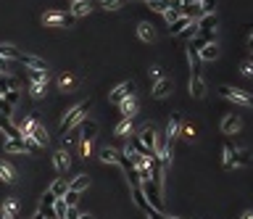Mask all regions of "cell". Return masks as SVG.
Masks as SVG:
<instances>
[{"label":"cell","mask_w":253,"mask_h":219,"mask_svg":"<svg viewBox=\"0 0 253 219\" xmlns=\"http://www.w3.org/2000/svg\"><path fill=\"white\" fill-rule=\"evenodd\" d=\"M140 188H142V196H145V201L151 203L153 209L164 211V193H161V185H158V182H153V179H142Z\"/></svg>","instance_id":"obj_1"},{"label":"cell","mask_w":253,"mask_h":219,"mask_svg":"<svg viewBox=\"0 0 253 219\" xmlns=\"http://www.w3.org/2000/svg\"><path fill=\"white\" fill-rule=\"evenodd\" d=\"M219 95L232 103H240V106H248L253 108V93H245L240 87H230V85H219Z\"/></svg>","instance_id":"obj_2"},{"label":"cell","mask_w":253,"mask_h":219,"mask_svg":"<svg viewBox=\"0 0 253 219\" xmlns=\"http://www.w3.org/2000/svg\"><path fill=\"white\" fill-rule=\"evenodd\" d=\"M251 161L248 151H243V148H235L232 143L224 145V166L227 169H232V166H245Z\"/></svg>","instance_id":"obj_3"},{"label":"cell","mask_w":253,"mask_h":219,"mask_svg":"<svg viewBox=\"0 0 253 219\" xmlns=\"http://www.w3.org/2000/svg\"><path fill=\"white\" fill-rule=\"evenodd\" d=\"M84 111H87V103H79V106H74V108H71V111L66 114V117H63V121H61V132L66 135L69 130H74V127L84 119Z\"/></svg>","instance_id":"obj_4"},{"label":"cell","mask_w":253,"mask_h":219,"mask_svg":"<svg viewBox=\"0 0 253 219\" xmlns=\"http://www.w3.org/2000/svg\"><path fill=\"white\" fill-rule=\"evenodd\" d=\"M42 24H50V27H71V24H74V16L61 14V11H48V14L42 16Z\"/></svg>","instance_id":"obj_5"},{"label":"cell","mask_w":253,"mask_h":219,"mask_svg":"<svg viewBox=\"0 0 253 219\" xmlns=\"http://www.w3.org/2000/svg\"><path fill=\"white\" fill-rule=\"evenodd\" d=\"M19 63H21L24 69H32V72H48V63L42 59H37V56H32V53H21L19 56Z\"/></svg>","instance_id":"obj_6"},{"label":"cell","mask_w":253,"mask_h":219,"mask_svg":"<svg viewBox=\"0 0 253 219\" xmlns=\"http://www.w3.org/2000/svg\"><path fill=\"white\" fill-rule=\"evenodd\" d=\"M240 127H243V121H240L237 114H224V119H222V132L224 135H237Z\"/></svg>","instance_id":"obj_7"},{"label":"cell","mask_w":253,"mask_h":219,"mask_svg":"<svg viewBox=\"0 0 253 219\" xmlns=\"http://www.w3.org/2000/svg\"><path fill=\"white\" fill-rule=\"evenodd\" d=\"M53 166H56L58 172H61V175H66V172H69V166H71V156H69L66 148H61V151H56V153H53Z\"/></svg>","instance_id":"obj_8"},{"label":"cell","mask_w":253,"mask_h":219,"mask_svg":"<svg viewBox=\"0 0 253 219\" xmlns=\"http://www.w3.org/2000/svg\"><path fill=\"white\" fill-rule=\"evenodd\" d=\"M24 138H32L37 145H48V132H45V127L40 124V121H35V124H32V130L24 135Z\"/></svg>","instance_id":"obj_9"},{"label":"cell","mask_w":253,"mask_h":219,"mask_svg":"<svg viewBox=\"0 0 253 219\" xmlns=\"http://www.w3.org/2000/svg\"><path fill=\"white\" fill-rule=\"evenodd\" d=\"M172 90H174V82H172V80H158V82L153 85V98H156V100H164L166 95L172 93Z\"/></svg>","instance_id":"obj_10"},{"label":"cell","mask_w":253,"mask_h":219,"mask_svg":"<svg viewBox=\"0 0 253 219\" xmlns=\"http://www.w3.org/2000/svg\"><path fill=\"white\" fill-rule=\"evenodd\" d=\"M137 138H140V143L145 145L148 151H151V153H156V143H158V140H156V132H153V127H142Z\"/></svg>","instance_id":"obj_11"},{"label":"cell","mask_w":253,"mask_h":219,"mask_svg":"<svg viewBox=\"0 0 253 219\" xmlns=\"http://www.w3.org/2000/svg\"><path fill=\"white\" fill-rule=\"evenodd\" d=\"M129 95H135V85H132V82H124V85L114 87V93H111V100H114V103H121L124 98H129Z\"/></svg>","instance_id":"obj_12"},{"label":"cell","mask_w":253,"mask_h":219,"mask_svg":"<svg viewBox=\"0 0 253 219\" xmlns=\"http://www.w3.org/2000/svg\"><path fill=\"white\" fill-rule=\"evenodd\" d=\"M190 95H193V98H198V100L206 95V82H203V77H200V74L190 77Z\"/></svg>","instance_id":"obj_13"},{"label":"cell","mask_w":253,"mask_h":219,"mask_svg":"<svg viewBox=\"0 0 253 219\" xmlns=\"http://www.w3.org/2000/svg\"><path fill=\"white\" fill-rule=\"evenodd\" d=\"M132 201H135V206H137L140 211H145V214L153 209V206L145 201V196H142V188H140V185H135V188H132Z\"/></svg>","instance_id":"obj_14"},{"label":"cell","mask_w":253,"mask_h":219,"mask_svg":"<svg viewBox=\"0 0 253 219\" xmlns=\"http://www.w3.org/2000/svg\"><path fill=\"white\" fill-rule=\"evenodd\" d=\"M121 114H124V119H132L135 114H137V100H135V95H129V98H124L119 103Z\"/></svg>","instance_id":"obj_15"},{"label":"cell","mask_w":253,"mask_h":219,"mask_svg":"<svg viewBox=\"0 0 253 219\" xmlns=\"http://www.w3.org/2000/svg\"><path fill=\"white\" fill-rule=\"evenodd\" d=\"M82 140H93L95 135H98V121H93V119H82Z\"/></svg>","instance_id":"obj_16"},{"label":"cell","mask_w":253,"mask_h":219,"mask_svg":"<svg viewBox=\"0 0 253 219\" xmlns=\"http://www.w3.org/2000/svg\"><path fill=\"white\" fill-rule=\"evenodd\" d=\"M198 32H216V14H206L198 19Z\"/></svg>","instance_id":"obj_17"},{"label":"cell","mask_w":253,"mask_h":219,"mask_svg":"<svg viewBox=\"0 0 253 219\" xmlns=\"http://www.w3.org/2000/svg\"><path fill=\"white\" fill-rule=\"evenodd\" d=\"M198 56H200V61H216V59H219V48H216V42L203 45V48L198 50Z\"/></svg>","instance_id":"obj_18"},{"label":"cell","mask_w":253,"mask_h":219,"mask_svg":"<svg viewBox=\"0 0 253 219\" xmlns=\"http://www.w3.org/2000/svg\"><path fill=\"white\" fill-rule=\"evenodd\" d=\"M0 211H3V219H16L19 201H16L14 196H11V198H5V201H3V209H0Z\"/></svg>","instance_id":"obj_19"},{"label":"cell","mask_w":253,"mask_h":219,"mask_svg":"<svg viewBox=\"0 0 253 219\" xmlns=\"http://www.w3.org/2000/svg\"><path fill=\"white\" fill-rule=\"evenodd\" d=\"M137 35H140V40H142V42H153V40H156L153 24H148V21H140V24H137Z\"/></svg>","instance_id":"obj_20"},{"label":"cell","mask_w":253,"mask_h":219,"mask_svg":"<svg viewBox=\"0 0 253 219\" xmlns=\"http://www.w3.org/2000/svg\"><path fill=\"white\" fill-rule=\"evenodd\" d=\"M66 190H69V177H58L53 185H50V193H53L56 198H63L66 196Z\"/></svg>","instance_id":"obj_21"},{"label":"cell","mask_w":253,"mask_h":219,"mask_svg":"<svg viewBox=\"0 0 253 219\" xmlns=\"http://www.w3.org/2000/svg\"><path fill=\"white\" fill-rule=\"evenodd\" d=\"M121 153L116 151V148H100V161L103 164H119Z\"/></svg>","instance_id":"obj_22"},{"label":"cell","mask_w":253,"mask_h":219,"mask_svg":"<svg viewBox=\"0 0 253 219\" xmlns=\"http://www.w3.org/2000/svg\"><path fill=\"white\" fill-rule=\"evenodd\" d=\"M0 182H5V185L16 182V172L11 169V164H5V161H0Z\"/></svg>","instance_id":"obj_23"},{"label":"cell","mask_w":253,"mask_h":219,"mask_svg":"<svg viewBox=\"0 0 253 219\" xmlns=\"http://www.w3.org/2000/svg\"><path fill=\"white\" fill-rule=\"evenodd\" d=\"M90 14V0H77V3H71V16L79 19V16H87Z\"/></svg>","instance_id":"obj_24"},{"label":"cell","mask_w":253,"mask_h":219,"mask_svg":"<svg viewBox=\"0 0 253 219\" xmlns=\"http://www.w3.org/2000/svg\"><path fill=\"white\" fill-rule=\"evenodd\" d=\"M8 90H19V82L14 74H0V93H8Z\"/></svg>","instance_id":"obj_25"},{"label":"cell","mask_w":253,"mask_h":219,"mask_svg":"<svg viewBox=\"0 0 253 219\" xmlns=\"http://www.w3.org/2000/svg\"><path fill=\"white\" fill-rule=\"evenodd\" d=\"M179 124H182V119H177V117L169 121V127H166V140L169 143H174V140L179 138Z\"/></svg>","instance_id":"obj_26"},{"label":"cell","mask_w":253,"mask_h":219,"mask_svg":"<svg viewBox=\"0 0 253 219\" xmlns=\"http://www.w3.org/2000/svg\"><path fill=\"white\" fill-rule=\"evenodd\" d=\"M87 185H90V177H87V175H77L74 179H69V190H74V193L84 190Z\"/></svg>","instance_id":"obj_27"},{"label":"cell","mask_w":253,"mask_h":219,"mask_svg":"<svg viewBox=\"0 0 253 219\" xmlns=\"http://www.w3.org/2000/svg\"><path fill=\"white\" fill-rule=\"evenodd\" d=\"M114 135L116 138H129V135H132V119H121L119 124H116Z\"/></svg>","instance_id":"obj_28"},{"label":"cell","mask_w":253,"mask_h":219,"mask_svg":"<svg viewBox=\"0 0 253 219\" xmlns=\"http://www.w3.org/2000/svg\"><path fill=\"white\" fill-rule=\"evenodd\" d=\"M3 151L5 153H24V151H27V145H24V140H5Z\"/></svg>","instance_id":"obj_29"},{"label":"cell","mask_w":253,"mask_h":219,"mask_svg":"<svg viewBox=\"0 0 253 219\" xmlns=\"http://www.w3.org/2000/svg\"><path fill=\"white\" fill-rule=\"evenodd\" d=\"M187 61H190L193 74H200V56H198V50L190 48V45H187Z\"/></svg>","instance_id":"obj_30"},{"label":"cell","mask_w":253,"mask_h":219,"mask_svg":"<svg viewBox=\"0 0 253 219\" xmlns=\"http://www.w3.org/2000/svg\"><path fill=\"white\" fill-rule=\"evenodd\" d=\"M74 85H77V80H74V74H61L58 77V87L63 90V93H69V90H74Z\"/></svg>","instance_id":"obj_31"},{"label":"cell","mask_w":253,"mask_h":219,"mask_svg":"<svg viewBox=\"0 0 253 219\" xmlns=\"http://www.w3.org/2000/svg\"><path fill=\"white\" fill-rule=\"evenodd\" d=\"M179 40H187V42H190L193 40V37H198V21H193V24H187V27L182 29V32H179Z\"/></svg>","instance_id":"obj_32"},{"label":"cell","mask_w":253,"mask_h":219,"mask_svg":"<svg viewBox=\"0 0 253 219\" xmlns=\"http://www.w3.org/2000/svg\"><path fill=\"white\" fill-rule=\"evenodd\" d=\"M0 56H3L5 61H19V50L14 48V45H0Z\"/></svg>","instance_id":"obj_33"},{"label":"cell","mask_w":253,"mask_h":219,"mask_svg":"<svg viewBox=\"0 0 253 219\" xmlns=\"http://www.w3.org/2000/svg\"><path fill=\"white\" fill-rule=\"evenodd\" d=\"M187 24H193V21H190L187 16H179L177 21H172V24H169V32H172V35H179V32H182V29L187 27Z\"/></svg>","instance_id":"obj_34"},{"label":"cell","mask_w":253,"mask_h":219,"mask_svg":"<svg viewBox=\"0 0 253 219\" xmlns=\"http://www.w3.org/2000/svg\"><path fill=\"white\" fill-rule=\"evenodd\" d=\"M145 3H148V8H151V11H156V14H164L169 5H172L169 0H145Z\"/></svg>","instance_id":"obj_35"},{"label":"cell","mask_w":253,"mask_h":219,"mask_svg":"<svg viewBox=\"0 0 253 219\" xmlns=\"http://www.w3.org/2000/svg\"><path fill=\"white\" fill-rule=\"evenodd\" d=\"M179 138H182L185 143H193V138H195V130H193L190 124H185V121H182V124H179Z\"/></svg>","instance_id":"obj_36"},{"label":"cell","mask_w":253,"mask_h":219,"mask_svg":"<svg viewBox=\"0 0 253 219\" xmlns=\"http://www.w3.org/2000/svg\"><path fill=\"white\" fill-rule=\"evenodd\" d=\"M182 16L179 14V5H169V8L164 11V19H166V24H172V21H177V19Z\"/></svg>","instance_id":"obj_37"},{"label":"cell","mask_w":253,"mask_h":219,"mask_svg":"<svg viewBox=\"0 0 253 219\" xmlns=\"http://www.w3.org/2000/svg\"><path fill=\"white\" fill-rule=\"evenodd\" d=\"M53 211H56V219H66V203H63V198H56Z\"/></svg>","instance_id":"obj_38"},{"label":"cell","mask_w":253,"mask_h":219,"mask_svg":"<svg viewBox=\"0 0 253 219\" xmlns=\"http://www.w3.org/2000/svg\"><path fill=\"white\" fill-rule=\"evenodd\" d=\"M19 98H21V93H19V90H8V93H3V100L8 103V106H16Z\"/></svg>","instance_id":"obj_39"},{"label":"cell","mask_w":253,"mask_h":219,"mask_svg":"<svg viewBox=\"0 0 253 219\" xmlns=\"http://www.w3.org/2000/svg\"><path fill=\"white\" fill-rule=\"evenodd\" d=\"M45 90H48V85H37V82H32L29 93H32V98H42V95H45Z\"/></svg>","instance_id":"obj_40"},{"label":"cell","mask_w":253,"mask_h":219,"mask_svg":"<svg viewBox=\"0 0 253 219\" xmlns=\"http://www.w3.org/2000/svg\"><path fill=\"white\" fill-rule=\"evenodd\" d=\"M200 11H203V16L214 14V11H216V0H200Z\"/></svg>","instance_id":"obj_41"},{"label":"cell","mask_w":253,"mask_h":219,"mask_svg":"<svg viewBox=\"0 0 253 219\" xmlns=\"http://www.w3.org/2000/svg\"><path fill=\"white\" fill-rule=\"evenodd\" d=\"M103 8H106V11H119L121 8V5H124V0H103Z\"/></svg>","instance_id":"obj_42"},{"label":"cell","mask_w":253,"mask_h":219,"mask_svg":"<svg viewBox=\"0 0 253 219\" xmlns=\"http://www.w3.org/2000/svg\"><path fill=\"white\" fill-rule=\"evenodd\" d=\"M11 114H14V106H8V103L3 100V95H0V117L11 119Z\"/></svg>","instance_id":"obj_43"},{"label":"cell","mask_w":253,"mask_h":219,"mask_svg":"<svg viewBox=\"0 0 253 219\" xmlns=\"http://www.w3.org/2000/svg\"><path fill=\"white\" fill-rule=\"evenodd\" d=\"M77 201H79V193L66 190V196H63V203H66V206H77Z\"/></svg>","instance_id":"obj_44"},{"label":"cell","mask_w":253,"mask_h":219,"mask_svg":"<svg viewBox=\"0 0 253 219\" xmlns=\"http://www.w3.org/2000/svg\"><path fill=\"white\" fill-rule=\"evenodd\" d=\"M151 80H153V82L164 80V69H161V66H153V69H151Z\"/></svg>","instance_id":"obj_45"},{"label":"cell","mask_w":253,"mask_h":219,"mask_svg":"<svg viewBox=\"0 0 253 219\" xmlns=\"http://www.w3.org/2000/svg\"><path fill=\"white\" fill-rule=\"evenodd\" d=\"M53 203H56V196H53L50 190H45V196H42V203H40V206H53Z\"/></svg>","instance_id":"obj_46"},{"label":"cell","mask_w":253,"mask_h":219,"mask_svg":"<svg viewBox=\"0 0 253 219\" xmlns=\"http://www.w3.org/2000/svg\"><path fill=\"white\" fill-rule=\"evenodd\" d=\"M0 74H11V61H5L3 56H0Z\"/></svg>","instance_id":"obj_47"},{"label":"cell","mask_w":253,"mask_h":219,"mask_svg":"<svg viewBox=\"0 0 253 219\" xmlns=\"http://www.w3.org/2000/svg\"><path fill=\"white\" fill-rule=\"evenodd\" d=\"M90 148H93V140H82V156H90Z\"/></svg>","instance_id":"obj_48"},{"label":"cell","mask_w":253,"mask_h":219,"mask_svg":"<svg viewBox=\"0 0 253 219\" xmlns=\"http://www.w3.org/2000/svg\"><path fill=\"white\" fill-rule=\"evenodd\" d=\"M240 72H243L245 77H253V63H248V61H245L243 66H240Z\"/></svg>","instance_id":"obj_49"},{"label":"cell","mask_w":253,"mask_h":219,"mask_svg":"<svg viewBox=\"0 0 253 219\" xmlns=\"http://www.w3.org/2000/svg\"><path fill=\"white\" fill-rule=\"evenodd\" d=\"M66 219H79V211L74 206H66Z\"/></svg>","instance_id":"obj_50"},{"label":"cell","mask_w":253,"mask_h":219,"mask_svg":"<svg viewBox=\"0 0 253 219\" xmlns=\"http://www.w3.org/2000/svg\"><path fill=\"white\" fill-rule=\"evenodd\" d=\"M148 219H166V217H164V211H158V209H151V211H148Z\"/></svg>","instance_id":"obj_51"},{"label":"cell","mask_w":253,"mask_h":219,"mask_svg":"<svg viewBox=\"0 0 253 219\" xmlns=\"http://www.w3.org/2000/svg\"><path fill=\"white\" fill-rule=\"evenodd\" d=\"M8 127H11V119H5V117H0V130H8Z\"/></svg>","instance_id":"obj_52"},{"label":"cell","mask_w":253,"mask_h":219,"mask_svg":"<svg viewBox=\"0 0 253 219\" xmlns=\"http://www.w3.org/2000/svg\"><path fill=\"white\" fill-rule=\"evenodd\" d=\"M240 219H253V209H245L243 214H240Z\"/></svg>","instance_id":"obj_53"},{"label":"cell","mask_w":253,"mask_h":219,"mask_svg":"<svg viewBox=\"0 0 253 219\" xmlns=\"http://www.w3.org/2000/svg\"><path fill=\"white\" fill-rule=\"evenodd\" d=\"M248 50H253V35L248 37Z\"/></svg>","instance_id":"obj_54"},{"label":"cell","mask_w":253,"mask_h":219,"mask_svg":"<svg viewBox=\"0 0 253 219\" xmlns=\"http://www.w3.org/2000/svg\"><path fill=\"white\" fill-rule=\"evenodd\" d=\"M79 219H93V217H90V214H79Z\"/></svg>","instance_id":"obj_55"},{"label":"cell","mask_w":253,"mask_h":219,"mask_svg":"<svg viewBox=\"0 0 253 219\" xmlns=\"http://www.w3.org/2000/svg\"><path fill=\"white\" fill-rule=\"evenodd\" d=\"M248 63H253V50H251V53H248Z\"/></svg>","instance_id":"obj_56"},{"label":"cell","mask_w":253,"mask_h":219,"mask_svg":"<svg viewBox=\"0 0 253 219\" xmlns=\"http://www.w3.org/2000/svg\"><path fill=\"white\" fill-rule=\"evenodd\" d=\"M69 3H77V0H69Z\"/></svg>","instance_id":"obj_57"},{"label":"cell","mask_w":253,"mask_h":219,"mask_svg":"<svg viewBox=\"0 0 253 219\" xmlns=\"http://www.w3.org/2000/svg\"><path fill=\"white\" fill-rule=\"evenodd\" d=\"M172 219H177V217H172Z\"/></svg>","instance_id":"obj_58"}]
</instances>
